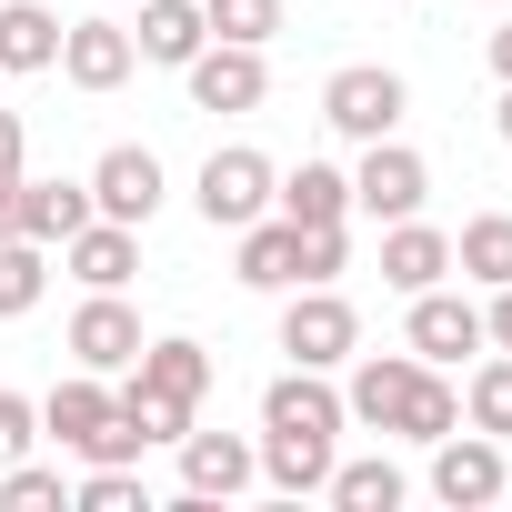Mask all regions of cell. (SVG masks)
Masks as SVG:
<instances>
[{
  "mask_svg": "<svg viewBox=\"0 0 512 512\" xmlns=\"http://www.w3.org/2000/svg\"><path fill=\"white\" fill-rule=\"evenodd\" d=\"M282 352H292L302 372H342V362L362 352V312L342 302V282H292V302H282Z\"/></svg>",
  "mask_w": 512,
  "mask_h": 512,
  "instance_id": "1",
  "label": "cell"
},
{
  "mask_svg": "<svg viewBox=\"0 0 512 512\" xmlns=\"http://www.w3.org/2000/svg\"><path fill=\"white\" fill-rule=\"evenodd\" d=\"M402 111H412V91H402V71H382V61H342V71L322 81V121H332L342 141H392Z\"/></svg>",
  "mask_w": 512,
  "mask_h": 512,
  "instance_id": "2",
  "label": "cell"
},
{
  "mask_svg": "<svg viewBox=\"0 0 512 512\" xmlns=\"http://www.w3.org/2000/svg\"><path fill=\"white\" fill-rule=\"evenodd\" d=\"M272 181H282V171H272L262 151L231 141V151H211V161H201L191 201H201V221H211V231H241V221H262V211H272Z\"/></svg>",
  "mask_w": 512,
  "mask_h": 512,
  "instance_id": "3",
  "label": "cell"
},
{
  "mask_svg": "<svg viewBox=\"0 0 512 512\" xmlns=\"http://www.w3.org/2000/svg\"><path fill=\"white\" fill-rule=\"evenodd\" d=\"M432 201V161L392 131V141H362V171H352V211H372V221H412Z\"/></svg>",
  "mask_w": 512,
  "mask_h": 512,
  "instance_id": "4",
  "label": "cell"
},
{
  "mask_svg": "<svg viewBox=\"0 0 512 512\" xmlns=\"http://www.w3.org/2000/svg\"><path fill=\"white\" fill-rule=\"evenodd\" d=\"M402 352H412V362H432V372H452L462 352H482V302H472V292H452V282L412 292V322H402Z\"/></svg>",
  "mask_w": 512,
  "mask_h": 512,
  "instance_id": "5",
  "label": "cell"
},
{
  "mask_svg": "<svg viewBox=\"0 0 512 512\" xmlns=\"http://www.w3.org/2000/svg\"><path fill=\"white\" fill-rule=\"evenodd\" d=\"M181 81H191V111H262V91H272V71H262L251 41H201L181 61Z\"/></svg>",
  "mask_w": 512,
  "mask_h": 512,
  "instance_id": "6",
  "label": "cell"
},
{
  "mask_svg": "<svg viewBox=\"0 0 512 512\" xmlns=\"http://www.w3.org/2000/svg\"><path fill=\"white\" fill-rule=\"evenodd\" d=\"M171 452H181V492H191V502H231V492L262 482V442H241V432H201V422H191Z\"/></svg>",
  "mask_w": 512,
  "mask_h": 512,
  "instance_id": "7",
  "label": "cell"
},
{
  "mask_svg": "<svg viewBox=\"0 0 512 512\" xmlns=\"http://www.w3.org/2000/svg\"><path fill=\"white\" fill-rule=\"evenodd\" d=\"M502 482H512V472H502V442H492V432H472V422H462V432H442V442H432V492H442L452 512L502 502Z\"/></svg>",
  "mask_w": 512,
  "mask_h": 512,
  "instance_id": "8",
  "label": "cell"
},
{
  "mask_svg": "<svg viewBox=\"0 0 512 512\" xmlns=\"http://www.w3.org/2000/svg\"><path fill=\"white\" fill-rule=\"evenodd\" d=\"M91 211L141 231V221L161 211V151H141V141H111V151L91 161Z\"/></svg>",
  "mask_w": 512,
  "mask_h": 512,
  "instance_id": "9",
  "label": "cell"
},
{
  "mask_svg": "<svg viewBox=\"0 0 512 512\" xmlns=\"http://www.w3.org/2000/svg\"><path fill=\"white\" fill-rule=\"evenodd\" d=\"M61 342H71V362H81V372H101V382H111V372H131V362H141V312H131L121 292H91V302L71 312V332H61Z\"/></svg>",
  "mask_w": 512,
  "mask_h": 512,
  "instance_id": "10",
  "label": "cell"
},
{
  "mask_svg": "<svg viewBox=\"0 0 512 512\" xmlns=\"http://www.w3.org/2000/svg\"><path fill=\"white\" fill-rule=\"evenodd\" d=\"M131 71H141V51L121 21H61V81L71 91H121Z\"/></svg>",
  "mask_w": 512,
  "mask_h": 512,
  "instance_id": "11",
  "label": "cell"
},
{
  "mask_svg": "<svg viewBox=\"0 0 512 512\" xmlns=\"http://www.w3.org/2000/svg\"><path fill=\"white\" fill-rule=\"evenodd\" d=\"M432 282H452V231H432L422 211L412 221H382V292H432Z\"/></svg>",
  "mask_w": 512,
  "mask_h": 512,
  "instance_id": "12",
  "label": "cell"
},
{
  "mask_svg": "<svg viewBox=\"0 0 512 512\" xmlns=\"http://www.w3.org/2000/svg\"><path fill=\"white\" fill-rule=\"evenodd\" d=\"M61 262H71V282H81V292H121V282L141 272V231H131V221H101V211H91V221H81V231L61 241Z\"/></svg>",
  "mask_w": 512,
  "mask_h": 512,
  "instance_id": "13",
  "label": "cell"
},
{
  "mask_svg": "<svg viewBox=\"0 0 512 512\" xmlns=\"http://www.w3.org/2000/svg\"><path fill=\"white\" fill-rule=\"evenodd\" d=\"M131 392H151V402H181V412H201V392H211V352L201 342H141V362H131Z\"/></svg>",
  "mask_w": 512,
  "mask_h": 512,
  "instance_id": "14",
  "label": "cell"
},
{
  "mask_svg": "<svg viewBox=\"0 0 512 512\" xmlns=\"http://www.w3.org/2000/svg\"><path fill=\"white\" fill-rule=\"evenodd\" d=\"M332 462H342V432H272V422H262V482H272V492L302 502V492L332 482Z\"/></svg>",
  "mask_w": 512,
  "mask_h": 512,
  "instance_id": "15",
  "label": "cell"
},
{
  "mask_svg": "<svg viewBox=\"0 0 512 512\" xmlns=\"http://www.w3.org/2000/svg\"><path fill=\"white\" fill-rule=\"evenodd\" d=\"M302 282V221L262 211V221H241V292H292Z\"/></svg>",
  "mask_w": 512,
  "mask_h": 512,
  "instance_id": "16",
  "label": "cell"
},
{
  "mask_svg": "<svg viewBox=\"0 0 512 512\" xmlns=\"http://www.w3.org/2000/svg\"><path fill=\"white\" fill-rule=\"evenodd\" d=\"M412 352H352V382H342V412L352 422H372V432H392V412H402V392H412Z\"/></svg>",
  "mask_w": 512,
  "mask_h": 512,
  "instance_id": "17",
  "label": "cell"
},
{
  "mask_svg": "<svg viewBox=\"0 0 512 512\" xmlns=\"http://www.w3.org/2000/svg\"><path fill=\"white\" fill-rule=\"evenodd\" d=\"M262 422H272V432H342L352 412H342L332 372H302V362H292V372H282V382L262 392Z\"/></svg>",
  "mask_w": 512,
  "mask_h": 512,
  "instance_id": "18",
  "label": "cell"
},
{
  "mask_svg": "<svg viewBox=\"0 0 512 512\" xmlns=\"http://www.w3.org/2000/svg\"><path fill=\"white\" fill-rule=\"evenodd\" d=\"M272 211H282V221H302V231H322V221H352V171H332V161H302V171H282V181H272Z\"/></svg>",
  "mask_w": 512,
  "mask_h": 512,
  "instance_id": "19",
  "label": "cell"
},
{
  "mask_svg": "<svg viewBox=\"0 0 512 512\" xmlns=\"http://www.w3.org/2000/svg\"><path fill=\"white\" fill-rule=\"evenodd\" d=\"M201 41H211V21H201V0H141V31H131V51H141V61L181 71V61H191Z\"/></svg>",
  "mask_w": 512,
  "mask_h": 512,
  "instance_id": "20",
  "label": "cell"
},
{
  "mask_svg": "<svg viewBox=\"0 0 512 512\" xmlns=\"http://www.w3.org/2000/svg\"><path fill=\"white\" fill-rule=\"evenodd\" d=\"M0 71H61V11L0 0Z\"/></svg>",
  "mask_w": 512,
  "mask_h": 512,
  "instance_id": "21",
  "label": "cell"
},
{
  "mask_svg": "<svg viewBox=\"0 0 512 512\" xmlns=\"http://www.w3.org/2000/svg\"><path fill=\"white\" fill-rule=\"evenodd\" d=\"M452 272H462V282H482V292H502V282H512V211H472V221L452 231Z\"/></svg>",
  "mask_w": 512,
  "mask_h": 512,
  "instance_id": "22",
  "label": "cell"
},
{
  "mask_svg": "<svg viewBox=\"0 0 512 512\" xmlns=\"http://www.w3.org/2000/svg\"><path fill=\"white\" fill-rule=\"evenodd\" d=\"M91 221V181H31L21 171V231L31 241H71Z\"/></svg>",
  "mask_w": 512,
  "mask_h": 512,
  "instance_id": "23",
  "label": "cell"
},
{
  "mask_svg": "<svg viewBox=\"0 0 512 512\" xmlns=\"http://www.w3.org/2000/svg\"><path fill=\"white\" fill-rule=\"evenodd\" d=\"M392 432L432 452L442 432H462V392H452V382H442V372L422 362V372H412V392H402V412H392Z\"/></svg>",
  "mask_w": 512,
  "mask_h": 512,
  "instance_id": "24",
  "label": "cell"
},
{
  "mask_svg": "<svg viewBox=\"0 0 512 512\" xmlns=\"http://www.w3.org/2000/svg\"><path fill=\"white\" fill-rule=\"evenodd\" d=\"M41 292H51V241L11 231V241H0V322H21V312H41Z\"/></svg>",
  "mask_w": 512,
  "mask_h": 512,
  "instance_id": "25",
  "label": "cell"
},
{
  "mask_svg": "<svg viewBox=\"0 0 512 512\" xmlns=\"http://www.w3.org/2000/svg\"><path fill=\"white\" fill-rule=\"evenodd\" d=\"M322 492H332L342 512H402V492H412V482H402V462H382V452H372V462H332V482H322Z\"/></svg>",
  "mask_w": 512,
  "mask_h": 512,
  "instance_id": "26",
  "label": "cell"
},
{
  "mask_svg": "<svg viewBox=\"0 0 512 512\" xmlns=\"http://www.w3.org/2000/svg\"><path fill=\"white\" fill-rule=\"evenodd\" d=\"M462 422L492 432V442H512V352L472 362V382H462Z\"/></svg>",
  "mask_w": 512,
  "mask_h": 512,
  "instance_id": "27",
  "label": "cell"
},
{
  "mask_svg": "<svg viewBox=\"0 0 512 512\" xmlns=\"http://www.w3.org/2000/svg\"><path fill=\"white\" fill-rule=\"evenodd\" d=\"M201 21H211V41H251V51H272L282 0H201Z\"/></svg>",
  "mask_w": 512,
  "mask_h": 512,
  "instance_id": "28",
  "label": "cell"
},
{
  "mask_svg": "<svg viewBox=\"0 0 512 512\" xmlns=\"http://www.w3.org/2000/svg\"><path fill=\"white\" fill-rule=\"evenodd\" d=\"M61 502H71V492H61L51 462H31V452H21V462H0V512H61Z\"/></svg>",
  "mask_w": 512,
  "mask_h": 512,
  "instance_id": "29",
  "label": "cell"
},
{
  "mask_svg": "<svg viewBox=\"0 0 512 512\" xmlns=\"http://www.w3.org/2000/svg\"><path fill=\"white\" fill-rule=\"evenodd\" d=\"M342 272H352V241H342V221L302 231V282H342Z\"/></svg>",
  "mask_w": 512,
  "mask_h": 512,
  "instance_id": "30",
  "label": "cell"
},
{
  "mask_svg": "<svg viewBox=\"0 0 512 512\" xmlns=\"http://www.w3.org/2000/svg\"><path fill=\"white\" fill-rule=\"evenodd\" d=\"M31 442H41V402L31 392H0V462H21Z\"/></svg>",
  "mask_w": 512,
  "mask_h": 512,
  "instance_id": "31",
  "label": "cell"
},
{
  "mask_svg": "<svg viewBox=\"0 0 512 512\" xmlns=\"http://www.w3.org/2000/svg\"><path fill=\"white\" fill-rule=\"evenodd\" d=\"M482 352H512V282L482 302Z\"/></svg>",
  "mask_w": 512,
  "mask_h": 512,
  "instance_id": "32",
  "label": "cell"
},
{
  "mask_svg": "<svg viewBox=\"0 0 512 512\" xmlns=\"http://www.w3.org/2000/svg\"><path fill=\"white\" fill-rule=\"evenodd\" d=\"M21 151H31V141H21V111H0V181L21 171Z\"/></svg>",
  "mask_w": 512,
  "mask_h": 512,
  "instance_id": "33",
  "label": "cell"
},
{
  "mask_svg": "<svg viewBox=\"0 0 512 512\" xmlns=\"http://www.w3.org/2000/svg\"><path fill=\"white\" fill-rule=\"evenodd\" d=\"M11 231H21V171L0 181V241H11Z\"/></svg>",
  "mask_w": 512,
  "mask_h": 512,
  "instance_id": "34",
  "label": "cell"
},
{
  "mask_svg": "<svg viewBox=\"0 0 512 512\" xmlns=\"http://www.w3.org/2000/svg\"><path fill=\"white\" fill-rule=\"evenodd\" d=\"M492 71H502V81H512V21H502V31H492Z\"/></svg>",
  "mask_w": 512,
  "mask_h": 512,
  "instance_id": "35",
  "label": "cell"
},
{
  "mask_svg": "<svg viewBox=\"0 0 512 512\" xmlns=\"http://www.w3.org/2000/svg\"><path fill=\"white\" fill-rule=\"evenodd\" d=\"M492 131H502V151H512V81H502V111H492Z\"/></svg>",
  "mask_w": 512,
  "mask_h": 512,
  "instance_id": "36",
  "label": "cell"
},
{
  "mask_svg": "<svg viewBox=\"0 0 512 512\" xmlns=\"http://www.w3.org/2000/svg\"><path fill=\"white\" fill-rule=\"evenodd\" d=\"M502 502H512V482H502Z\"/></svg>",
  "mask_w": 512,
  "mask_h": 512,
  "instance_id": "37",
  "label": "cell"
}]
</instances>
